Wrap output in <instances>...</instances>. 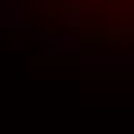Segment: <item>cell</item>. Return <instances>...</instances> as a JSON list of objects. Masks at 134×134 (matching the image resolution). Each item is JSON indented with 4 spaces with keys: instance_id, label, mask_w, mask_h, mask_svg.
<instances>
[]
</instances>
